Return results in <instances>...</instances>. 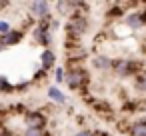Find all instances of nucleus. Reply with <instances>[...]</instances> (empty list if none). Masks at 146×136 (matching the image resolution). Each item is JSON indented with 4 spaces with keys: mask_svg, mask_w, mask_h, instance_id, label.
<instances>
[{
    "mask_svg": "<svg viewBox=\"0 0 146 136\" xmlns=\"http://www.w3.org/2000/svg\"><path fill=\"white\" fill-rule=\"evenodd\" d=\"M86 28H88V20H86V16L80 14V12H74V14L68 18V22H66V34H68V38H72V40H78V38L86 32Z\"/></svg>",
    "mask_w": 146,
    "mask_h": 136,
    "instance_id": "f257e3e1",
    "label": "nucleus"
},
{
    "mask_svg": "<svg viewBox=\"0 0 146 136\" xmlns=\"http://www.w3.org/2000/svg\"><path fill=\"white\" fill-rule=\"evenodd\" d=\"M50 28H52V22H50V20H42V22L32 30L34 42H38V44H42V46H50V44H52V32H50Z\"/></svg>",
    "mask_w": 146,
    "mask_h": 136,
    "instance_id": "f03ea898",
    "label": "nucleus"
},
{
    "mask_svg": "<svg viewBox=\"0 0 146 136\" xmlns=\"http://www.w3.org/2000/svg\"><path fill=\"white\" fill-rule=\"evenodd\" d=\"M86 72L82 70V68H78V66H74V68H70V70H66V86L68 88H72V90H78V88H82L84 86V82H86Z\"/></svg>",
    "mask_w": 146,
    "mask_h": 136,
    "instance_id": "7ed1b4c3",
    "label": "nucleus"
},
{
    "mask_svg": "<svg viewBox=\"0 0 146 136\" xmlns=\"http://www.w3.org/2000/svg\"><path fill=\"white\" fill-rule=\"evenodd\" d=\"M138 70H140V62L138 60H116V64H114V72L118 76H122V78L136 74Z\"/></svg>",
    "mask_w": 146,
    "mask_h": 136,
    "instance_id": "20e7f679",
    "label": "nucleus"
},
{
    "mask_svg": "<svg viewBox=\"0 0 146 136\" xmlns=\"http://www.w3.org/2000/svg\"><path fill=\"white\" fill-rule=\"evenodd\" d=\"M28 10H30V16L38 18L40 22H42V20H50V4H48V2H42V0L30 2V4H28Z\"/></svg>",
    "mask_w": 146,
    "mask_h": 136,
    "instance_id": "39448f33",
    "label": "nucleus"
},
{
    "mask_svg": "<svg viewBox=\"0 0 146 136\" xmlns=\"http://www.w3.org/2000/svg\"><path fill=\"white\" fill-rule=\"evenodd\" d=\"M124 22H126V26H128L130 30H140V28L146 24L144 10H142V12H128L126 18H124Z\"/></svg>",
    "mask_w": 146,
    "mask_h": 136,
    "instance_id": "423d86ee",
    "label": "nucleus"
},
{
    "mask_svg": "<svg viewBox=\"0 0 146 136\" xmlns=\"http://www.w3.org/2000/svg\"><path fill=\"white\" fill-rule=\"evenodd\" d=\"M114 64H116V60H112L110 56H104V54H98V56H94L92 58V66L96 68V70H114Z\"/></svg>",
    "mask_w": 146,
    "mask_h": 136,
    "instance_id": "0eeeda50",
    "label": "nucleus"
},
{
    "mask_svg": "<svg viewBox=\"0 0 146 136\" xmlns=\"http://www.w3.org/2000/svg\"><path fill=\"white\" fill-rule=\"evenodd\" d=\"M22 36H24V32L22 30H12V32H8V34H4V36H0V44H2L4 48H8V46H16L20 40H22Z\"/></svg>",
    "mask_w": 146,
    "mask_h": 136,
    "instance_id": "6e6552de",
    "label": "nucleus"
},
{
    "mask_svg": "<svg viewBox=\"0 0 146 136\" xmlns=\"http://www.w3.org/2000/svg\"><path fill=\"white\" fill-rule=\"evenodd\" d=\"M26 126H34V128H44L46 126V116L38 110H32L26 114Z\"/></svg>",
    "mask_w": 146,
    "mask_h": 136,
    "instance_id": "1a4fd4ad",
    "label": "nucleus"
},
{
    "mask_svg": "<svg viewBox=\"0 0 146 136\" xmlns=\"http://www.w3.org/2000/svg\"><path fill=\"white\" fill-rule=\"evenodd\" d=\"M48 98H50V100H54L56 104H66V102H68V96H66L58 86H54V84H52V86H48Z\"/></svg>",
    "mask_w": 146,
    "mask_h": 136,
    "instance_id": "9d476101",
    "label": "nucleus"
},
{
    "mask_svg": "<svg viewBox=\"0 0 146 136\" xmlns=\"http://www.w3.org/2000/svg\"><path fill=\"white\" fill-rule=\"evenodd\" d=\"M54 62H56V54H54L50 48L42 50V54H40V64H42V68H44V70H48Z\"/></svg>",
    "mask_w": 146,
    "mask_h": 136,
    "instance_id": "9b49d317",
    "label": "nucleus"
},
{
    "mask_svg": "<svg viewBox=\"0 0 146 136\" xmlns=\"http://www.w3.org/2000/svg\"><path fill=\"white\" fill-rule=\"evenodd\" d=\"M130 134H132V136H146V120L134 122V124L130 126Z\"/></svg>",
    "mask_w": 146,
    "mask_h": 136,
    "instance_id": "f8f14e48",
    "label": "nucleus"
},
{
    "mask_svg": "<svg viewBox=\"0 0 146 136\" xmlns=\"http://www.w3.org/2000/svg\"><path fill=\"white\" fill-rule=\"evenodd\" d=\"M22 136H46V130L44 128H34V126H26Z\"/></svg>",
    "mask_w": 146,
    "mask_h": 136,
    "instance_id": "ddd939ff",
    "label": "nucleus"
},
{
    "mask_svg": "<svg viewBox=\"0 0 146 136\" xmlns=\"http://www.w3.org/2000/svg\"><path fill=\"white\" fill-rule=\"evenodd\" d=\"M54 80H56V84L66 82V72H64V68H62V66H58V68L54 70Z\"/></svg>",
    "mask_w": 146,
    "mask_h": 136,
    "instance_id": "4468645a",
    "label": "nucleus"
},
{
    "mask_svg": "<svg viewBox=\"0 0 146 136\" xmlns=\"http://www.w3.org/2000/svg\"><path fill=\"white\" fill-rule=\"evenodd\" d=\"M12 30H14V28L10 26V22H8L6 18L0 20V34H2V36H4V34H8V32H12Z\"/></svg>",
    "mask_w": 146,
    "mask_h": 136,
    "instance_id": "2eb2a0df",
    "label": "nucleus"
},
{
    "mask_svg": "<svg viewBox=\"0 0 146 136\" xmlns=\"http://www.w3.org/2000/svg\"><path fill=\"white\" fill-rule=\"evenodd\" d=\"M136 88L140 92H146V74H138L136 76Z\"/></svg>",
    "mask_w": 146,
    "mask_h": 136,
    "instance_id": "dca6fc26",
    "label": "nucleus"
},
{
    "mask_svg": "<svg viewBox=\"0 0 146 136\" xmlns=\"http://www.w3.org/2000/svg\"><path fill=\"white\" fill-rule=\"evenodd\" d=\"M0 90H2L4 94L10 90V82H8V76H0Z\"/></svg>",
    "mask_w": 146,
    "mask_h": 136,
    "instance_id": "f3484780",
    "label": "nucleus"
},
{
    "mask_svg": "<svg viewBox=\"0 0 146 136\" xmlns=\"http://www.w3.org/2000/svg\"><path fill=\"white\" fill-rule=\"evenodd\" d=\"M74 136H94V132L92 130H78Z\"/></svg>",
    "mask_w": 146,
    "mask_h": 136,
    "instance_id": "a211bd4d",
    "label": "nucleus"
},
{
    "mask_svg": "<svg viewBox=\"0 0 146 136\" xmlns=\"http://www.w3.org/2000/svg\"><path fill=\"white\" fill-rule=\"evenodd\" d=\"M2 136H10V132H8V130L4 128V130H2Z\"/></svg>",
    "mask_w": 146,
    "mask_h": 136,
    "instance_id": "6ab92c4d",
    "label": "nucleus"
}]
</instances>
